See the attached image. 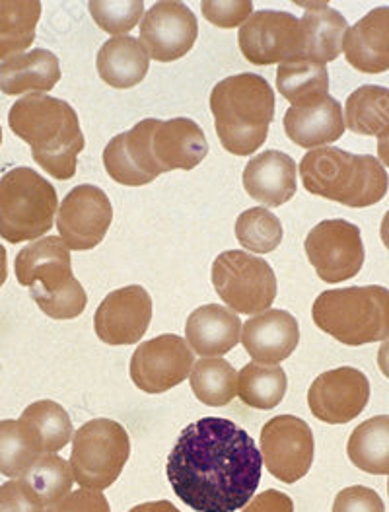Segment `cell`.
Returning a JSON list of instances; mask_svg holds the SVG:
<instances>
[{
    "label": "cell",
    "instance_id": "36",
    "mask_svg": "<svg viewBox=\"0 0 389 512\" xmlns=\"http://www.w3.org/2000/svg\"><path fill=\"white\" fill-rule=\"evenodd\" d=\"M236 238L249 252L271 254L283 242V224L267 209H248L236 220Z\"/></svg>",
    "mask_w": 389,
    "mask_h": 512
},
{
    "label": "cell",
    "instance_id": "11",
    "mask_svg": "<svg viewBox=\"0 0 389 512\" xmlns=\"http://www.w3.org/2000/svg\"><path fill=\"white\" fill-rule=\"evenodd\" d=\"M306 256L325 283L353 279L364 265V244L360 228L349 220H323L306 238Z\"/></svg>",
    "mask_w": 389,
    "mask_h": 512
},
{
    "label": "cell",
    "instance_id": "47",
    "mask_svg": "<svg viewBox=\"0 0 389 512\" xmlns=\"http://www.w3.org/2000/svg\"><path fill=\"white\" fill-rule=\"evenodd\" d=\"M380 236H382V242L384 246L389 250V211L386 213V217L382 220V228H380Z\"/></svg>",
    "mask_w": 389,
    "mask_h": 512
},
{
    "label": "cell",
    "instance_id": "45",
    "mask_svg": "<svg viewBox=\"0 0 389 512\" xmlns=\"http://www.w3.org/2000/svg\"><path fill=\"white\" fill-rule=\"evenodd\" d=\"M378 156H380V162H384V166L389 168V135L378 141Z\"/></svg>",
    "mask_w": 389,
    "mask_h": 512
},
{
    "label": "cell",
    "instance_id": "14",
    "mask_svg": "<svg viewBox=\"0 0 389 512\" xmlns=\"http://www.w3.org/2000/svg\"><path fill=\"white\" fill-rule=\"evenodd\" d=\"M195 357L185 339L174 333L144 341L131 357V380L146 394H164L189 378Z\"/></svg>",
    "mask_w": 389,
    "mask_h": 512
},
{
    "label": "cell",
    "instance_id": "46",
    "mask_svg": "<svg viewBox=\"0 0 389 512\" xmlns=\"http://www.w3.org/2000/svg\"><path fill=\"white\" fill-rule=\"evenodd\" d=\"M8 277V265H6V250L0 246V287L4 285Z\"/></svg>",
    "mask_w": 389,
    "mask_h": 512
},
{
    "label": "cell",
    "instance_id": "8",
    "mask_svg": "<svg viewBox=\"0 0 389 512\" xmlns=\"http://www.w3.org/2000/svg\"><path fill=\"white\" fill-rule=\"evenodd\" d=\"M57 191L32 168L0 178V236L10 244L41 238L57 217Z\"/></svg>",
    "mask_w": 389,
    "mask_h": 512
},
{
    "label": "cell",
    "instance_id": "49",
    "mask_svg": "<svg viewBox=\"0 0 389 512\" xmlns=\"http://www.w3.org/2000/svg\"><path fill=\"white\" fill-rule=\"evenodd\" d=\"M388 495H389V481H388Z\"/></svg>",
    "mask_w": 389,
    "mask_h": 512
},
{
    "label": "cell",
    "instance_id": "22",
    "mask_svg": "<svg viewBox=\"0 0 389 512\" xmlns=\"http://www.w3.org/2000/svg\"><path fill=\"white\" fill-rule=\"evenodd\" d=\"M343 51L349 65L366 74L389 71V6H380L347 30Z\"/></svg>",
    "mask_w": 389,
    "mask_h": 512
},
{
    "label": "cell",
    "instance_id": "44",
    "mask_svg": "<svg viewBox=\"0 0 389 512\" xmlns=\"http://www.w3.org/2000/svg\"><path fill=\"white\" fill-rule=\"evenodd\" d=\"M378 366L384 372V376L389 378V337L386 341H382V347L378 351Z\"/></svg>",
    "mask_w": 389,
    "mask_h": 512
},
{
    "label": "cell",
    "instance_id": "13",
    "mask_svg": "<svg viewBox=\"0 0 389 512\" xmlns=\"http://www.w3.org/2000/svg\"><path fill=\"white\" fill-rule=\"evenodd\" d=\"M302 26L290 12L259 10L242 24L238 43L251 65L267 67L302 57Z\"/></svg>",
    "mask_w": 389,
    "mask_h": 512
},
{
    "label": "cell",
    "instance_id": "33",
    "mask_svg": "<svg viewBox=\"0 0 389 512\" xmlns=\"http://www.w3.org/2000/svg\"><path fill=\"white\" fill-rule=\"evenodd\" d=\"M286 372L279 365L249 363L238 372V396L253 409H275L286 394Z\"/></svg>",
    "mask_w": 389,
    "mask_h": 512
},
{
    "label": "cell",
    "instance_id": "18",
    "mask_svg": "<svg viewBox=\"0 0 389 512\" xmlns=\"http://www.w3.org/2000/svg\"><path fill=\"white\" fill-rule=\"evenodd\" d=\"M152 320V298L139 285L107 294L94 316L96 335L107 345H135Z\"/></svg>",
    "mask_w": 389,
    "mask_h": 512
},
{
    "label": "cell",
    "instance_id": "23",
    "mask_svg": "<svg viewBox=\"0 0 389 512\" xmlns=\"http://www.w3.org/2000/svg\"><path fill=\"white\" fill-rule=\"evenodd\" d=\"M240 318L220 304H207L191 312L185 324V341L201 357H220L240 343Z\"/></svg>",
    "mask_w": 389,
    "mask_h": 512
},
{
    "label": "cell",
    "instance_id": "4",
    "mask_svg": "<svg viewBox=\"0 0 389 512\" xmlns=\"http://www.w3.org/2000/svg\"><path fill=\"white\" fill-rule=\"evenodd\" d=\"M275 92L259 74L220 80L211 92V111L220 145L234 156H249L263 147L275 119Z\"/></svg>",
    "mask_w": 389,
    "mask_h": 512
},
{
    "label": "cell",
    "instance_id": "19",
    "mask_svg": "<svg viewBox=\"0 0 389 512\" xmlns=\"http://www.w3.org/2000/svg\"><path fill=\"white\" fill-rule=\"evenodd\" d=\"M284 131L288 139L302 148H318L339 141L345 133L343 106L329 94L294 104L284 113Z\"/></svg>",
    "mask_w": 389,
    "mask_h": 512
},
{
    "label": "cell",
    "instance_id": "3",
    "mask_svg": "<svg viewBox=\"0 0 389 512\" xmlns=\"http://www.w3.org/2000/svg\"><path fill=\"white\" fill-rule=\"evenodd\" d=\"M8 125L32 147L36 164L49 176L65 182L76 174L86 141L71 104L47 94H28L10 108Z\"/></svg>",
    "mask_w": 389,
    "mask_h": 512
},
{
    "label": "cell",
    "instance_id": "5",
    "mask_svg": "<svg viewBox=\"0 0 389 512\" xmlns=\"http://www.w3.org/2000/svg\"><path fill=\"white\" fill-rule=\"evenodd\" d=\"M300 176L312 195L353 209L380 203L389 187L388 172L378 158L351 154L337 147L308 152L300 162Z\"/></svg>",
    "mask_w": 389,
    "mask_h": 512
},
{
    "label": "cell",
    "instance_id": "35",
    "mask_svg": "<svg viewBox=\"0 0 389 512\" xmlns=\"http://www.w3.org/2000/svg\"><path fill=\"white\" fill-rule=\"evenodd\" d=\"M277 88L292 106L318 94H329L327 67L304 57L286 61L277 71Z\"/></svg>",
    "mask_w": 389,
    "mask_h": 512
},
{
    "label": "cell",
    "instance_id": "9",
    "mask_svg": "<svg viewBox=\"0 0 389 512\" xmlns=\"http://www.w3.org/2000/svg\"><path fill=\"white\" fill-rule=\"evenodd\" d=\"M131 456V440L123 425L111 419H92L72 435L71 468L82 489L111 487Z\"/></svg>",
    "mask_w": 389,
    "mask_h": 512
},
{
    "label": "cell",
    "instance_id": "17",
    "mask_svg": "<svg viewBox=\"0 0 389 512\" xmlns=\"http://www.w3.org/2000/svg\"><path fill=\"white\" fill-rule=\"evenodd\" d=\"M370 400V382L364 372L341 366L319 374L308 390L314 417L329 425H345L356 419Z\"/></svg>",
    "mask_w": 389,
    "mask_h": 512
},
{
    "label": "cell",
    "instance_id": "27",
    "mask_svg": "<svg viewBox=\"0 0 389 512\" xmlns=\"http://www.w3.org/2000/svg\"><path fill=\"white\" fill-rule=\"evenodd\" d=\"M354 466L372 476H389V415L360 423L347 444Z\"/></svg>",
    "mask_w": 389,
    "mask_h": 512
},
{
    "label": "cell",
    "instance_id": "39",
    "mask_svg": "<svg viewBox=\"0 0 389 512\" xmlns=\"http://www.w3.org/2000/svg\"><path fill=\"white\" fill-rule=\"evenodd\" d=\"M0 512H49L36 493L18 477L0 485Z\"/></svg>",
    "mask_w": 389,
    "mask_h": 512
},
{
    "label": "cell",
    "instance_id": "30",
    "mask_svg": "<svg viewBox=\"0 0 389 512\" xmlns=\"http://www.w3.org/2000/svg\"><path fill=\"white\" fill-rule=\"evenodd\" d=\"M195 398L209 407H224L238 396V372L226 359L203 357L189 374Z\"/></svg>",
    "mask_w": 389,
    "mask_h": 512
},
{
    "label": "cell",
    "instance_id": "6",
    "mask_svg": "<svg viewBox=\"0 0 389 512\" xmlns=\"http://www.w3.org/2000/svg\"><path fill=\"white\" fill-rule=\"evenodd\" d=\"M14 271L45 316L74 320L86 310L88 294L72 273L71 250L61 238L47 236L24 248L16 256Z\"/></svg>",
    "mask_w": 389,
    "mask_h": 512
},
{
    "label": "cell",
    "instance_id": "42",
    "mask_svg": "<svg viewBox=\"0 0 389 512\" xmlns=\"http://www.w3.org/2000/svg\"><path fill=\"white\" fill-rule=\"evenodd\" d=\"M242 512H294V503L283 491L267 489L253 497Z\"/></svg>",
    "mask_w": 389,
    "mask_h": 512
},
{
    "label": "cell",
    "instance_id": "37",
    "mask_svg": "<svg viewBox=\"0 0 389 512\" xmlns=\"http://www.w3.org/2000/svg\"><path fill=\"white\" fill-rule=\"evenodd\" d=\"M90 14L94 22L111 36H125L131 32L144 16V2L142 0H121V2H104L92 0Z\"/></svg>",
    "mask_w": 389,
    "mask_h": 512
},
{
    "label": "cell",
    "instance_id": "28",
    "mask_svg": "<svg viewBox=\"0 0 389 512\" xmlns=\"http://www.w3.org/2000/svg\"><path fill=\"white\" fill-rule=\"evenodd\" d=\"M345 127L356 135L384 139L389 135V88L366 84L345 104Z\"/></svg>",
    "mask_w": 389,
    "mask_h": 512
},
{
    "label": "cell",
    "instance_id": "21",
    "mask_svg": "<svg viewBox=\"0 0 389 512\" xmlns=\"http://www.w3.org/2000/svg\"><path fill=\"white\" fill-rule=\"evenodd\" d=\"M296 170L292 156L281 150H265L249 160L242 182L251 199L275 209L294 197Z\"/></svg>",
    "mask_w": 389,
    "mask_h": 512
},
{
    "label": "cell",
    "instance_id": "29",
    "mask_svg": "<svg viewBox=\"0 0 389 512\" xmlns=\"http://www.w3.org/2000/svg\"><path fill=\"white\" fill-rule=\"evenodd\" d=\"M41 2L4 0L0 2V61L22 55L36 39Z\"/></svg>",
    "mask_w": 389,
    "mask_h": 512
},
{
    "label": "cell",
    "instance_id": "24",
    "mask_svg": "<svg viewBox=\"0 0 389 512\" xmlns=\"http://www.w3.org/2000/svg\"><path fill=\"white\" fill-rule=\"evenodd\" d=\"M61 80V65L55 53L34 49L0 63V92L6 96L45 94Z\"/></svg>",
    "mask_w": 389,
    "mask_h": 512
},
{
    "label": "cell",
    "instance_id": "26",
    "mask_svg": "<svg viewBox=\"0 0 389 512\" xmlns=\"http://www.w3.org/2000/svg\"><path fill=\"white\" fill-rule=\"evenodd\" d=\"M96 67L102 80L111 88L129 90L144 80L150 59L139 39L129 36L111 37L98 51Z\"/></svg>",
    "mask_w": 389,
    "mask_h": 512
},
{
    "label": "cell",
    "instance_id": "25",
    "mask_svg": "<svg viewBox=\"0 0 389 512\" xmlns=\"http://www.w3.org/2000/svg\"><path fill=\"white\" fill-rule=\"evenodd\" d=\"M306 14L300 20L302 26V57L327 65L343 53V41L349 24L343 14L333 10L327 2L300 4Z\"/></svg>",
    "mask_w": 389,
    "mask_h": 512
},
{
    "label": "cell",
    "instance_id": "1",
    "mask_svg": "<svg viewBox=\"0 0 389 512\" xmlns=\"http://www.w3.org/2000/svg\"><path fill=\"white\" fill-rule=\"evenodd\" d=\"M166 474L177 497L193 511H242L263 474L255 440L222 417L185 427L168 456Z\"/></svg>",
    "mask_w": 389,
    "mask_h": 512
},
{
    "label": "cell",
    "instance_id": "41",
    "mask_svg": "<svg viewBox=\"0 0 389 512\" xmlns=\"http://www.w3.org/2000/svg\"><path fill=\"white\" fill-rule=\"evenodd\" d=\"M51 512H111L102 491L78 489L71 491Z\"/></svg>",
    "mask_w": 389,
    "mask_h": 512
},
{
    "label": "cell",
    "instance_id": "48",
    "mask_svg": "<svg viewBox=\"0 0 389 512\" xmlns=\"http://www.w3.org/2000/svg\"><path fill=\"white\" fill-rule=\"evenodd\" d=\"M0 145H2V127H0Z\"/></svg>",
    "mask_w": 389,
    "mask_h": 512
},
{
    "label": "cell",
    "instance_id": "43",
    "mask_svg": "<svg viewBox=\"0 0 389 512\" xmlns=\"http://www.w3.org/2000/svg\"><path fill=\"white\" fill-rule=\"evenodd\" d=\"M129 512H181L170 501H154V503H142L133 507Z\"/></svg>",
    "mask_w": 389,
    "mask_h": 512
},
{
    "label": "cell",
    "instance_id": "2",
    "mask_svg": "<svg viewBox=\"0 0 389 512\" xmlns=\"http://www.w3.org/2000/svg\"><path fill=\"white\" fill-rule=\"evenodd\" d=\"M207 154V137L193 119H144L107 143L104 166L113 182L141 187L172 170H193Z\"/></svg>",
    "mask_w": 389,
    "mask_h": 512
},
{
    "label": "cell",
    "instance_id": "15",
    "mask_svg": "<svg viewBox=\"0 0 389 512\" xmlns=\"http://www.w3.org/2000/svg\"><path fill=\"white\" fill-rule=\"evenodd\" d=\"M113 220V209L104 189L96 185H78L61 201L57 230L72 252L96 248Z\"/></svg>",
    "mask_w": 389,
    "mask_h": 512
},
{
    "label": "cell",
    "instance_id": "10",
    "mask_svg": "<svg viewBox=\"0 0 389 512\" xmlns=\"http://www.w3.org/2000/svg\"><path fill=\"white\" fill-rule=\"evenodd\" d=\"M211 277L222 302L240 314L257 316L269 310L277 298V277L271 265L242 250L216 257Z\"/></svg>",
    "mask_w": 389,
    "mask_h": 512
},
{
    "label": "cell",
    "instance_id": "31",
    "mask_svg": "<svg viewBox=\"0 0 389 512\" xmlns=\"http://www.w3.org/2000/svg\"><path fill=\"white\" fill-rule=\"evenodd\" d=\"M20 421L32 431L45 454L63 450L72 440V421L63 405L51 400L32 403L24 409Z\"/></svg>",
    "mask_w": 389,
    "mask_h": 512
},
{
    "label": "cell",
    "instance_id": "32",
    "mask_svg": "<svg viewBox=\"0 0 389 512\" xmlns=\"http://www.w3.org/2000/svg\"><path fill=\"white\" fill-rule=\"evenodd\" d=\"M45 456L32 431L18 419L0 421V474L12 479L24 476Z\"/></svg>",
    "mask_w": 389,
    "mask_h": 512
},
{
    "label": "cell",
    "instance_id": "38",
    "mask_svg": "<svg viewBox=\"0 0 389 512\" xmlns=\"http://www.w3.org/2000/svg\"><path fill=\"white\" fill-rule=\"evenodd\" d=\"M201 10L205 18L218 28H236L253 14L251 0H230V2H203Z\"/></svg>",
    "mask_w": 389,
    "mask_h": 512
},
{
    "label": "cell",
    "instance_id": "7",
    "mask_svg": "<svg viewBox=\"0 0 389 512\" xmlns=\"http://www.w3.org/2000/svg\"><path fill=\"white\" fill-rule=\"evenodd\" d=\"M312 318L343 345L360 347L389 337V289L380 285L349 287L319 294Z\"/></svg>",
    "mask_w": 389,
    "mask_h": 512
},
{
    "label": "cell",
    "instance_id": "12",
    "mask_svg": "<svg viewBox=\"0 0 389 512\" xmlns=\"http://www.w3.org/2000/svg\"><path fill=\"white\" fill-rule=\"evenodd\" d=\"M261 460L271 476L283 483H296L314 462L312 427L294 415H279L261 429Z\"/></svg>",
    "mask_w": 389,
    "mask_h": 512
},
{
    "label": "cell",
    "instance_id": "40",
    "mask_svg": "<svg viewBox=\"0 0 389 512\" xmlns=\"http://www.w3.org/2000/svg\"><path fill=\"white\" fill-rule=\"evenodd\" d=\"M333 512H386V505L374 489L353 485L335 497Z\"/></svg>",
    "mask_w": 389,
    "mask_h": 512
},
{
    "label": "cell",
    "instance_id": "20",
    "mask_svg": "<svg viewBox=\"0 0 389 512\" xmlns=\"http://www.w3.org/2000/svg\"><path fill=\"white\" fill-rule=\"evenodd\" d=\"M300 341L296 318L284 310H265L242 326L240 343L253 363L279 365L286 361Z\"/></svg>",
    "mask_w": 389,
    "mask_h": 512
},
{
    "label": "cell",
    "instance_id": "34",
    "mask_svg": "<svg viewBox=\"0 0 389 512\" xmlns=\"http://www.w3.org/2000/svg\"><path fill=\"white\" fill-rule=\"evenodd\" d=\"M34 493L41 505L51 512L72 491L74 474L71 464L59 454H45L20 477Z\"/></svg>",
    "mask_w": 389,
    "mask_h": 512
},
{
    "label": "cell",
    "instance_id": "16",
    "mask_svg": "<svg viewBox=\"0 0 389 512\" xmlns=\"http://www.w3.org/2000/svg\"><path fill=\"white\" fill-rule=\"evenodd\" d=\"M197 36V16L187 8V4L166 0L156 2L148 12H144L139 41L148 59L172 63L193 49Z\"/></svg>",
    "mask_w": 389,
    "mask_h": 512
}]
</instances>
